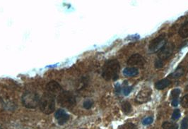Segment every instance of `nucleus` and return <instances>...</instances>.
<instances>
[{
	"label": "nucleus",
	"mask_w": 188,
	"mask_h": 129,
	"mask_svg": "<svg viewBox=\"0 0 188 129\" xmlns=\"http://www.w3.org/2000/svg\"><path fill=\"white\" fill-rule=\"evenodd\" d=\"M120 69V66L118 60H110L103 66L102 76L106 81H115L119 77Z\"/></svg>",
	"instance_id": "1"
},
{
	"label": "nucleus",
	"mask_w": 188,
	"mask_h": 129,
	"mask_svg": "<svg viewBox=\"0 0 188 129\" xmlns=\"http://www.w3.org/2000/svg\"><path fill=\"white\" fill-rule=\"evenodd\" d=\"M40 110L45 114H50L55 110V98L53 94L45 93L42 96L39 103Z\"/></svg>",
	"instance_id": "2"
},
{
	"label": "nucleus",
	"mask_w": 188,
	"mask_h": 129,
	"mask_svg": "<svg viewBox=\"0 0 188 129\" xmlns=\"http://www.w3.org/2000/svg\"><path fill=\"white\" fill-rule=\"evenodd\" d=\"M76 98L72 92L62 91L57 96V103L60 106L71 108L76 105Z\"/></svg>",
	"instance_id": "3"
},
{
	"label": "nucleus",
	"mask_w": 188,
	"mask_h": 129,
	"mask_svg": "<svg viewBox=\"0 0 188 129\" xmlns=\"http://www.w3.org/2000/svg\"><path fill=\"white\" fill-rule=\"evenodd\" d=\"M40 100L38 94L33 92H26L22 97L23 104L29 109L37 107L40 103Z\"/></svg>",
	"instance_id": "4"
},
{
	"label": "nucleus",
	"mask_w": 188,
	"mask_h": 129,
	"mask_svg": "<svg viewBox=\"0 0 188 129\" xmlns=\"http://www.w3.org/2000/svg\"><path fill=\"white\" fill-rule=\"evenodd\" d=\"M166 44V34L163 33L157 38L151 40L149 45V51L151 53H156L161 50L162 47Z\"/></svg>",
	"instance_id": "5"
},
{
	"label": "nucleus",
	"mask_w": 188,
	"mask_h": 129,
	"mask_svg": "<svg viewBox=\"0 0 188 129\" xmlns=\"http://www.w3.org/2000/svg\"><path fill=\"white\" fill-rule=\"evenodd\" d=\"M175 45L173 42H166V44L162 47L161 50L158 52V57L161 60H166L169 58L173 53Z\"/></svg>",
	"instance_id": "6"
},
{
	"label": "nucleus",
	"mask_w": 188,
	"mask_h": 129,
	"mask_svg": "<svg viewBox=\"0 0 188 129\" xmlns=\"http://www.w3.org/2000/svg\"><path fill=\"white\" fill-rule=\"evenodd\" d=\"M151 93H152V90L150 88H143L136 96V102L139 104H144V103L149 102L151 99Z\"/></svg>",
	"instance_id": "7"
},
{
	"label": "nucleus",
	"mask_w": 188,
	"mask_h": 129,
	"mask_svg": "<svg viewBox=\"0 0 188 129\" xmlns=\"http://www.w3.org/2000/svg\"><path fill=\"white\" fill-rule=\"evenodd\" d=\"M146 64V60L142 55L139 54H135L132 57H129V59L127 61V64L129 66H138V67H142Z\"/></svg>",
	"instance_id": "8"
},
{
	"label": "nucleus",
	"mask_w": 188,
	"mask_h": 129,
	"mask_svg": "<svg viewBox=\"0 0 188 129\" xmlns=\"http://www.w3.org/2000/svg\"><path fill=\"white\" fill-rule=\"evenodd\" d=\"M46 90L47 92L53 94V95L59 94L62 92V88L59 83L55 81H50L46 85Z\"/></svg>",
	"instance_id": "9"
},
{
	"label": "nucleus",
	"mask_w": 188,
	"mask_h": 129,
	"mask_svg": "<svg viewBox=\"0 0 188 129\" xmlns=\"http://www.w3.org/2000/svg\"><path fill=\"white\" fill-rule=\"evenodd\" d=\"M55 117L57 120L58 124L60 125H63L70 119V115L62 109H60L56 111Z\"/></svg>",
	"instance_id": "10"
},
{
	"label": "nucleus",
	"mask_w": 188,
	"mask_h": 129,
	"mask_svg": "<svg viewBox=\"0 0 188 129\" xmlns=\"http://www.w3.org/2000/svg\"><path fill=\"white\" fill-rule=\"evenodd\" d=\"M170 83H171V82L168 78L162 79V80L156 83L155 87L157 90H163L164 88L168 87L170 85Z\"/></svg>",
	"instance_id": "11"
},
{
	"label": "nucleus",
	"mask_w": 188,
	"mask_h": 129,
	"mask_svg": "<svg viewBox=\"0 0 188 129\" xmlns=\"http://www.w3.org/2000/svg\"><path fill=\"white\" fill-rule=\"evenodd\" d=\"M122 73L125 76L134 77L136 76L138 74H139V71H138V69L137 68L129 67V68H125V69L123 70Z\"/></svg>",
	"instance_id": "12"
},
{
	"label": "nucleus",
	"mask_w": 188,
	"mask_h": 129,
	"mask_svg": "<svg viewBox=\"0 0 188 129\" xmlns=\"http://www.w3.org/2000/svg\"><path fill=\"white\" fill-rule=\"evenodd\" d=\"M179 35L183 38H188V21L180 27L179 30Z\"/></svg>",
	"instance_id": "13"
},
{
	"label": "nucleus",
	"mask_w": 188,
	"mask_h": 129,
	"mask_svg": "<svg viewBox=\"0 0 188 129\" xmlns=\"http://www.w3.org/2000/svg\"><path fill=\"white\" fill-rule=\"evenodd\" d=\"M162 128L163 129H178V125L173 122L166 121L162 124Z\"/></svg>",
	"instance_id": "14"
},
{
	"label": "nucleus",
	"mask_w": 188,
	"mask_h": 129,
	"mask_svg": "<svg viewBox=\"0 0 188 129\" xmlns=\"http://www.w3.org/2000/svg\"><path fill=\"white\" fill-rule=\"evenodd\" d=\"M122 109L125 114H129L132 111V106L130 103L127 101H125L122 103Z\"/></svg>",
	"instance_id": "15"
},
{
	"label": "nucleus",
	"mask_w": 188,
	"mask_h": 129,
	"mask_svg": "<svg viewBox=\"0 0 188 129\" xmlns=\"http://www.w3.org/2000/svg\"><path fill=\"white\" fill-rule=\"evenodd\" d=\"M184 74V68H178L176 71L170 74V77L172 78H178Z\"/></svg>",
	"instance_id": "16"
},
{
	"label": "nucleus",
	"mask_w": 188,
	"mask_h": 129,
	"mask_svg": "<svg viewBox=\"0 0 188 129\" xmlns=\"http://www.w3.org/2000/svg\"><path fill=\"white\" fill-rule=\"evenodd\" d=\"M180 94V90L178 88H176L173 89L170 92V98L172 99V100H178V97Z\"/></svg>",
	"instance_id": "17"
},
{
	"label": "nucleus",
	"mask_w": 188,
	"mask_h": 129,
	"mask_svg": "<svg viewBox=\"0 0 188 129\" xmlns=\"http://www.w3.org/2000/svg\"><path fill=\"white\" fill-rule=\"evenodd\" d=\"M118 129H137V127L132 123H127L119 126Z\"/></svg>",
	"instance_id": "18"
},
{
	"label": "nucleus",
	"mask_w": 188,
	"mask_h": 129,
	"mask_svg": "<svg viewBox=\"0 0 188 129\" xmlns=\"http://www.w3.org/2000/svg\"><path fill=\"white\" fill-rule=\"evenodd\" d=\"M181 105H182L183 107H185V108H188V94H185V95L183 97L181 100Z\"/></svg>",
	"instance_id": "19"
},
{
	"label": "nucleus",
	"mask_w": 188,
	"mask_h": 129,
	"mask_svg": "<svg viewBox=\"0 0 188 129\" xmlns=\"http://www.w3.org/2000/svg\"><path fill=\"white\" fill-rule=\"evenodd\" d=\"M180 117V110H179V109H176V110L173 111V113L172 119L174 120V121H176V120H178Z\"/></svg>",
	"instance_id": "20"
},
{
	"label": "nucleus",
	"mask_w": 188,
	"mask_h": 129,
	"mask_svg": "<svg viewBox=\"0 0 188 129\" xmlns=\"http://www.w3.org/2000/svg\"><path fill=\"white\" fill-rule=\"evenodd\" d=\"M94 103H93V101L91 100H86L85 102H84V107L86 109H89L91 107H92V105Z\"/></svg>",
	"instance_id": "21"
},
{
	"label": "nucleus",
	"mask_w": 188,
	"mask_h": 129,
	"mask_svg": "<svg viewBox=\"0 0 188 129\" xmlns=\"http://www.w3.org/2000/svg\"><path fill=\"white\" fill-rule=\"evenodd\" d=\"M132 90V87H130V86H127V87H125L122 89V92L124 94V95L127 96L130 93Z\"/></svg>",
	"instance_id": "22"
},
{
	"label": "nucleus",
	"mask_w": 188,
	"mask_h": 129,
	"mask_svg": "<svg viewBox=\"0 0 188 129\" xmlns=\"http://www.w3.org/2000/svg\"><path fill=\"white\" fill-rule=\"evenodd\" d=\"M163 66V61L161 59H157L155 62V67L156 68H161Z\"/></svg>",
	"instance_id": "23"
},
{
	"label": "nucleus",
	"mask_w": 188,
	"mask_h": 129,
	"mask_svg": "<svg viewBox=\"0 0 188 129\" xmlns=\"http://www.w3.org/2000/svg\"><path fill=\"white\" fill-rule=\"evenodd\" d=\"M187 118H184L181 122V129H187L188 128V122Z\"/></svg>",
	"instance_id": "24"
},
{
	"label": "nucleus",
	"mask_w": 188,
	"mask_h": 129,
	"mask_svg": "<svg viewBox=\"0 0 188 129\" xmlns=\"http://www.w3.org/2000/svg\"><path fill=\"white\" fill-rule=\"evenodd\" d=\"M153 122V118L152 117H147L146 119H144L143 120V123L144 125H149Z\"/></svg>",
	"instance_id": "25"
},
{
	"label": "nucleus",
	"mask_w": 188,
	"mask_h": 129,
	"mask_svg": "<svg viewBox=\"0 0 188 129\" xmlns=\"http://www.w3.org/2000/svg\"><path fill=\"white\" fill-rule=\"evenodd\" d=\"M172 105L173 107H177L178 105V100H172Z\"/></svg>",
	"instance_id": "26"
},
{
	"label": "nucleus",
	"mask_w": 188,
	"mask_h": 129,
	"mask_svg": "<svg viewBox=\"0 0 188 129\" xmlns=\"http://www.w3.org/2000/svg\"><path fill=\"white\" fill-rule=\"evenodd\" d=\"M115 89H116V92H120V90H121V88L120 87H118V84H117L116 86H115Z\"/></svg>",
	"instance_id": "27"
},
{
	"label": "nucleus",
	"mask_w": 188,
	"mask_h": 129,
	"mask_svg": "<svg viewBox=\"0 0 188 129\" xmlns=\"http://www.w3.org/2000/svg\"><path fill=\"white\" fill-rule=\"evenodd\" d=\"M186 90H188V85H187V88H186Z\"/></svg>",
	"instance_id": "28"
},
{
	"label": "nucleus",
	"mask_w": 188,
	"mask_h": 129,
	"mask_svg": "<svg viewBox=\"0 0 188 129\" xmlns=\"http://www.w3.org/2000/svg\"><path fill=\"white\" fill-rule=\"evenodd\" d=\"M0 129H2V128H0Z\"/></svg>",
	"instance_id": "29"
}]
</instances>
